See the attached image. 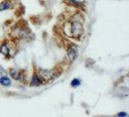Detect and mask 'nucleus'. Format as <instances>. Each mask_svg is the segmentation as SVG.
<instances>
[{"instance_id": "f257e3e1", "label": "nucleus", "mask_w": 129, "mask_h": 117, "mask_svg": "<svg viewBox=\"0 0 129 117\" xmlns=\"http://www.w3.org/2000/svg\"><path fill=\"white\" fill-rule=\"evenodd\" d=\"M63 30L66 35L72 38L80 39L84 34V19L81 14H74L66 22Z\"/></svg>"}, {"instance_id": "f03ea898", "label": "nucleus", "mask_w": 129, "mask_h": 117, "mask_svg": "<svg viewBox=\"0 0 129 117\" xmlns=\"http://www.w3.org/2000/svg\"><path fill=\"white\" fill-rule=\"evenodd\" d=\"M11 36L14 40H29V37L32 36V34L27 26H16L12 29Z\"/></svg>"}, {"instance_id": "7ed1b4c3", "label": "nucleus", "mask_w": 129, "mask_h": 117, "mask_svg": "<svg viewBox=\"0 0 129 117\" xmlns=\"http://www.w3.org/2000/svg\"><path fill=\"white\" fill-rule=\"evenodd\" d=\"M13 52H17V49L15 48V43L12 41L6 40L0 45V53L6 57L7 58H10L14 57Z\"/></svg>"}, {"instance_id": "20e7f679", "label": "nucleus", "mask_w": 129, "mask_h": 117, "mask_svg": "<svg viewBox=\"0 0 129 117\" xmlns=\"http://www.w3.org/2000/svg\"><path fill=\"white\" fill-rule=\"evenodd\" d=\"M37 73H38L39 77L41 78L43 83L51 82L58 75V72L56 71L55 68H53V69H43V68H41V69H39V71Z\"/></svg>"}, {"instance_id": "39448f33", "label": "nucleus", "mask_w": 129, "mask_h": 117, "mask_svg": "<svg viewBox=\"0 0 129 117\" xmlns=\"http://www.w3.org/2000/svg\"><path fill=\"white\" fill-rule=\"evenodd\" d=\"M10 73V76L17 80V81H23V77H24V74H23V70H20L18 68H10L9 70Z\"/></svg>"}, {"instance_id": "423d86ee", "label": "nucleus", "mask_w": 129, "mask_h": 117, "mask_svg": "<svg viewBox=\"0 0 129 117\" xmlns=\"http://www.w3.org/2000/svg\"><path fill=\"white\" fill-rule=\"evenodd\" d=\"M67 57L69 58V61L70 62H74L78 57V49L75 47L74 45H71L69 46L68 48H67Z\"/></svg>"}, {"instance_id": "0eeeda50", "label": "nucleus", "mask_w": 129, "mask_h": 117, "mask_svg": "<svg viewBox=\"0 0 129 117\" xmlns=\"http://www.w3.org/2000/svg\"><path fill=\"white\" fill-rule=\"evenodd\" d=\"M42 84H43V82H42L41 78L39 77L38 73H37V72H34V74L32 75V78H31V80H30L29 85L32 86V87H38V86H40V85H42Z\"/></svg>"}, {"instance_id": "6e6552de", "label": "nucleus", "mask_w": 129, "mask_h": 117, "mask_svg": "<svg viewBox=\"0 0 129 117\" xmlns=\"http://www.w3.org/2000/svg\"><path fill=\"white\" fill-rule=\"evenodd\" d=\"M12 6V3L10 0H4L3 2L0 3V12H3V11H6L9 10Z\"/></svg>"}, {"instance_id": "1a4fd4ad", "label": "nucleus", "mask_w": 129, "mask_h": 117, "mask_svg": "<svg viewBox=\"0 0 129 117\" xmlns=\"http://www.w3.org/2000/svg\"><path fill=\"white\" fill-rule=\"evenodd\" d=\"M0 84L2 85V86L8 87V86L11 85V80L7 76H2V77H0Z\"/></svg>"}, {"instance_id": "9d476101", "label": "nucleus", "mask_w": 129, "mask_h": 117, "mask_svg": "<svg viewBox=\"0 0 129 117\" xmlns=\"http://www.w3.org/2000/svg\"><path fill=\"white\" fill-rule=\"evenodd\" d=\"M81 85V80L80 79H78V78H75V79H73L71 82V86L72 87H78V86H80Z\"/></svg>"}, {"instance_id": "9b49d317", "label": "nucleus", "mask_w": 129, "mask_h": 117, "mask_svg": "<svg viewBox=\"0 0 129 117\" xmlns=\"http://www.w3.org/2000/svg\"><path fill=\"white\" fill-rule=\"evenodd\" d=\"M2 76H6V70L3 68V66L0 65V77Z\"/></svg>"}, {"instance_id": "f8f14e48", "label": "nucleus", "mask_w": 129, "mask_h": 117, "mask_svg": "<svg viewBox=\"0 0 129 117\" xmlns=\"http://www.w3.org/2000/svg\"><path fill=\"white\" fill-rule=\"evenodd\" d=\"M117 116L118 117H127V113H126V112H119V113H117Z\"/></svg>"}, {"instance_id": "ddd939ff", "label": "nucleus", "mask_w": 129, "mask_h": 117, "mask_svg": "<svg viewBox=\"0 0 129 117\" xmlns=\"http://www.w3.org/2000/svg\"><path fill=\"white\" fill-rule=\"evenodd\" d=\"M74 1H76L78 3H80V4H84V2L86 1V0H74Z\"/></svg>"}]
</instances>
